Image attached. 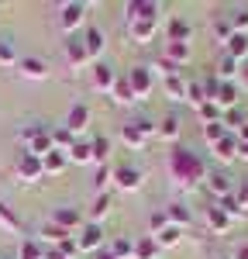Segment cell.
I'll return each mask as SVG.
<instances>
[{"mask_svg":"<svg viewBox=\"0 0 248 259\" xmlns=\"http://www.w3.org/2000/svg\"><path fill=\"white\" fill-rule=\"evenodd\" d=\"M169 177L176 180L179 187H197V183L207 180V162L200 159L193 149L176 145V149L169 152Z\"/></svg>","mask_w":248,"mask_h":259,"instance_id":"1","label":"cell"},{"mask_svg":"<svg viewBox=\"0 0 248 259\" xmlns=\"http://www.w3.org/2000/svg\"><path fill=\"white\" fill-rule=\"evenodd\" d=\"M18 142L24 145V152L45 159V156L52 152V128L41 124V121H31V124H24V128L18 132Z\"/></svg>","mask_w":248,"mask_h":259,"instance_id":"2","label":"cell"},{"mask_svg":"<svg viewBox=\"0 0 248 259\" xmlns=\"http://www.w3.org/2000/svg\"><path fill=\"white\" fill-rule=\"evenodd\" d=\"M86 11H90V7H86L83 0H66V4L59 7V28L73 35L76 28H83V24H86Z\"/></svg>","mask_w":248,"mask_h":259,"instance_id":"3","label":"cell"},{"mask_svg":"<svg viewBox=\"0 0 248 259\" xmlns=\"http://www.w3.org/2000/svg\"><path fill=\"white\" fill-rule=\"evenodd\" d=\"M124 80L131 83V90H135L138 100H145L155 90V73H152V66H131V69L124 73Z\"/></svg>","mask_w":248,"mask_h":259,"instance_id":"4","label":"cell"},{"mask_svg":"<svg viewBox=\"0 0 248 259\" xmlns=\"http://www.w3.org/2000/svg\"><path fill=\"white\" fill-rule=\"evenodd\" d=\"M142 183H145L142 166H131V162L114 166V187H117V190H124V194H135V190H142Z\"/></svg>","mask_w":248,"mask_h":259,"instance_id":"5","label":"cell"},{"mask_svg":"<svg viewBox=\"0 0 248 259\" xmlns=\"http://www.w3.org/2000/svg\"><path fill=\"white\" fill-rule=\"evenodd\" d=\"M14 173H18L21 183H38V180H45L41 159H38V156H31V152H21V156H18V162H14Z\"/></svg>","mask_w":248,"mask_h":259,"instance_id":"6","label":"cell"},{"mask_svg":"<svg viewBox=\"0 0 248 259\" xmlns=\"http://www.w3.org/2000/svg\"><path fill=\"white\" fill-rule=\"evenodd\" d=\"M204 187L210 190V197H214V200H224V197H231V194H238V183H234V177H227L224 169H221V173H207Z\"/></svg>","mask_w":248,"mask_h":259,"instance_id":"7","label":"cell"},{"mask_svg":"<svg viewBox=\"0 0 248 259\" xmlns=\"http://www.w3.org/2000/svg\"><path fill=\"white\" fill-rule=\"evenodd\" d=\"M159 11H162V4H155V0H128L124 4V18L128 21H159Z\"/></svg>","mask_w":248,"mask_h":259,"instance_id":"8","label":"cell"},{"mask_svg":"<svg viewBox=\"0 0 248 259\" xmlns=\"http://www.w3.org/2000/svg\"><path fill=\"white\" fill-rule=\"evenodd\" d=\"M76 242H80V252H93V256H97V252L103 249V228L86 221L80 232H76Z\"/></svg>","mask_w":248,"mask_h":259,"instance_id":"9","label":"cell"},{"mask_svg":"<svg viewBox=\"0 0 248 259\" xmlns=\"http://www.w3.org/2000/svg\"><path fill=\"white\" fill-rule=\"evenodd\" d=\"M52 225H59V228L69 232V235H76L86 221H83V214L76 211V207H55V211H52Z\"/></svg>","mask_w":248,"mask_h":259,"instance_id":"10","label":"cell"},{"mask_svg":"<svg viewBox=\"0 0 248 259\" xmlns=\"http://www.w3.org/2000/svg\"><path fill=\"white\" fill-rule=\"evenodd\" d=\"M121 142L131 149V152H142L145 145H148V135L142 132V124H138V118H131L128 124H121Z\"/></svg>","mask_w":248,"mask_h":259,"instance_id":"11","label":"cell"},{"mask_svg":"<svg viewBox=\"0 0 248 259\" xmlns=\"http://www.w3.org/2000/svg\"><path fill=\"white\" fill-rule=\"evenodd\" d=\"M128 35H131V41H138V45H148V41L159 35V21H128Z\"/></svg>","mask_w":248,"mask_h":259,"instance_id":"12","label":"cell"},{"mask_svg":"<svg viewBox=\"0 0 248 259\" xmlns=\"http://www.w3.org/2000/svg\"><path fill=\"white\" fill-rule=\"evenodd\" d=\"M18 73L24 80H48V62L38 59V56H21Z\"/></svg>","mask_w":248,"mask_h":259,"instance_id":"13","label":"cell"},{"mask_svg":"<svg viewBox=\"0 0 248 259\" xmlns=\"http://www.w3.org/2000/svg\"><path fill=\"white\" fill-rule=\"evenodd\" d=\"M114 83H117L114 66L100 59L97 66H93V90H97V94H110V90H114Z\"/></svg>","mask_w":248,"mask_h":259,"instance_id":"14","label":"cell"},{"mask_svg":"<svg viewBox=\"0 0 248 259\" xmlns=\"http://www.w3.org/2000/svg\"><path fill=\"white\" fill-rule=\"evenodd\" d=\"M86 124H90V107L86 104H73L69 114H66V128L80 139V132H86Z\"/></svg>","mask_w":248,"mask_h":259,"instance_id":"15","label":"cell"},{"mask_svg":"<svg viewBox=\"0 0 248 259\" xmlns=\"http://www.w3.org/2000/svg\"><path fill=\"white\" fill-rule=\"evenodd\" d=\"M165 218H169V225H176V228L183 232V228H190V225H193V211L186 207L183 200H172V204L165 207Z\"/></svg>","mask_w":248,"mask_h":259,"instance_id":"16","label":"cell"},{"mask_svg":"<svg viewBox=\"0 0 248 259\" xmlns=\"http://www.w3.org/2000/svg\"><path fill=\"white\" fill-rule=\"evenodd\" d=\"M204 221H207V228H210V232H217V235H224L227 228H231V218L224 214V207H221V204H210V207L204 211Z\"/></svg>","mask_w":248,"mask_h":259,"instance_id":"17","label":"cell"},{"mask_svg":"<svg viewBox=\"0 0 248 259\" xmlns=\"http://www.w3.org/2000/svg\"><path fill=\"white\" fill-rule=\"evenodd\" d=\"M162 56L169 62H176V66H186V62L193 59V45H190V41H165Z\"/></svg>","mask_w":248,"mask_h":259,"instance_id":"18","label":"cell"},{"mask_svg":"<svg viewBox=\"0 0 248 259\" xmlns=\"http://www.w3.org/2000/svg\"><path fill=\"white\" fill-rule=\"evenodd\" d=\"M83 45H86V56H90V59L100 62L103 49H107V38H103L100 28H86V35H83Z\"/></svg>","mask_w":248,"mask_h":259,"instance_id":"19","label":"cell"},{"mask_svg":"<svg viewBox=\"0 0 248 259\" xmlns=\"http://www.w3.org/2000/svg\"><path fill=\"white\" fill-rule=\"evenodd\" d=\"M66 62H69L73 69H83V66L90 62V56H86V45H83V38H69V41H66Z\"/></svg>","mask_w":248,"mask_h":259,"instance_id":"20","label":"cell"},{"mask_svg":"<svg viewBox=\"0 0 248 259\" xmlns=\"http://www.w3.org/2000/svg\"><path fill=\"white\" fill-rule=\"evenodd\" d=\"M190 35H193V28H190L186 18H169V24H165V41H190Z\"/></svg>","mask_w":248,"mask_h":259,"instance_id":"21","label":"cell"},{"mask_svg":"<svg viewBox=\"0 0 248 259\" xmlns=\"http://www.w3.org/2000/svg\"><path fill=\"white\" fill-rule=\"evenodd\" d=\"M18 62H21V52L14 45V38H0V69H18Z\"/></svg>","mask_w":248,"mask_h":259,"instance_id":"22","label":"cell"},{"mask_svg":"<svg viewBox=\"0 0 248 259\" xmlns=\"http://www.w3.org/2000/svg\"><path fill=\"white\" fill-rule=\"evenodd\" d=\"M186 76L183 73H176V76H165L162 80V90H165V97L169 100H186Z\"/></svg>","mask_w":248,"mask_h":259,"instance_id":"23","label":"cell"},{"mask_svg":"<svg viewBox=\"0 0 248 259\" xmlns=\"http://www.w3.org/2000/svg\"><path fill=\"white\" fill-rule=\"evenodd\" d=\"M214 149V156L221 162H231V159H238V135H224V139L217 142V145H210Z\"/></svg>","mask_w":248,"mask_h":259,"instance_id":"24","label":"cell"},{"mask_svg":"<svg viewBox=\"0 0 248 259\" xmlns=\"http://www.w3.org/2000/svg\"><path fill=\"white\" fill-rule=\"evenodd\" d=\"M210 31H214V41H221V45H227V41L234 38V28H231L227 14H214V21H210Z\"/></svg>","mask_w":248,"mask_h":259,"instance_id":"25","label":"cell"},{"mask_svg":"<svg viewBox=\"0 0 248 259\" xmlns=\"http://www.w3.org/2000/svg\"><path fill=\"white\" fill-rule=\"evenodd\" d=\"M66 166H69V159H66V152H48L45 159H41V169H45V177H59V173H66Z\"/></svg>","mask_w":248,"mask_h":259,"instance_id":"26","label":"cell"},{"mask_svg":"<svg viewBox=\"0 0 248 259\" xmlns=\"http://www.w3.org/2000/svg\"><path fill=\"white\" fill-rule=\"evenodd\" d=\"M179 132H183V128H179V118H176V114H165V118L159 121V132H155V135L162 142H179Z\"/></svg>","mask_w":248,"mask_h":259,"instance_id":"27","label":"cell"},{"mask_svg":"<svg viewBox=\"0 0 248 259\" xmlns=\"http://www.w3.org/2000/svg\"><path fill=\"white\" fill-rule=\"evenodd\" d=\"M110 207H114V197H110V194H97L93 207H90V225H100V221L110 214Z\"/></svg>","mask_w":248,"mask_h":259,"instance_id":"28","label":"cell"},{"mask_svg":"<svg viewBox=\"0 0 248 259\" xmlns=\"http://www.w3.org/2000/svg\"><path fill=\"white\" fill-rule=\"evenodd\" d=\"M38 235H41V245H45V249H55L62 239H69V232H66V228H59V225H52V221H48V225H41Z\"/></svg>","mask_w":248,"mask_h":259,"instance_id":"29","label":"cell"},{"mask_svg":"<svg viewBox=\"0 0 248 259\" xmlns=\"http://www.w3.org/2000/svg\"><path fill=\"white\" fill-rule=\"evenodd\" d=\"M110 97H114V104H121V107H128V104H138V97H135V90H131V83L124 80V76H117V83H114V90H110Z\"/></svg>","mask_w":248,"mask_h":259,"instance_id":"30","label":"cell"},{"mask_svg":"<svg viewBox=\"0 0 248 259\" xmlns=\"http://www.w3.org/2000/svg\"><path fill=\"white\" fill-rule=\"evenodd\" d=\"M73 145H76V135H73V132L66 128V124L52 128V149H55V152H69Z\"/></svg>","mask_w":248,"mask_h":259,"instance_id":"31","label":"cell"},{"mask_svg":"<svg viewBox=\"0 0 248 259\" xmlns=\"http://www.w3.org/2000/svg\"><path fill=\"white\" fill-rule=\"evenodd\" d=\"M66 159L76 162V166H86V162H93V149H90V142L76 139V145H73V149L66 152Z\"/></svg>","mask_w":248,"mask_h":259,"instance_id":"32","label":"cell"},{"mask_svg":"<svg viewBox=\"0 0 248 259\" xmlns=\"http://www.w3.org/2000/svg\"><path fill=\"white\" fill-rule=\"evenodd\" d=\"M224 56H231L234 62L248 59V35H238V31H234V38L224 45Z\"/></svg>","mask_w":248,"mask_h":259,"instance_id":"33","label":"cell"},{"mask_svg":"<svg viewBox=\"0 0 248 259\" xmlns=\"http://www.w3.org/2000/svg\"><path fill=\"white\" fill-rule=\"evenodd\" d=\"M159 242L152 239V235H142V239L135 242V259H159Z\"/></svg>","mask_w":248,"mask_h":259,"instance_id":"34","label":"cell"},{"mask_svg":"<svg viewBox=\"0 0 248 259\" xmlns=\"http://www.w3.org/2000/svg\"><path fill=\"white\" fill-rule=\"evenodd\" d=\"M18 259H45V245H41V239H21Z\"/></svg>","mask_w":248,"mask_h":259,"instance_id":"35","label":"cell"},{"mask_svg":"<svg viewBox=\"0 0 248 259\" xmlns=\"http://www.w3.org/2000/svg\"><path fill=\"white\" fill-rule=\"evenodd\" d=\"M214 204H221V207H224V214L231 221H234V218H245V214H248V207L238 200V194H231V197H224V200H214Z\"/></svg>","mask_w":248,"mask_h":259,"instance_id":"36","label":"cell"},{"mask_svg":"<svg viewBox=\"0 0 248 259\" xmlns=\"http://www.w3.org/2000/svg\"><path fill=\"white\" fill-rule=\"evenodd\" d=\"M186 104H193V107H204V104H207L204 80H190V83H186Z\"/></svg>","mask_w":248,"mask_h":259,"instance_id":"37","label":"cell"},{"mask_svg":"<svg viewBox=\"0 0 248 259\" xmlns=\"http://www.w3.org/2000/svg\"><path fill=\"white\" fill-rule=\"evenodd\" d=\"M227 21H231V28H234L238 35H248V4H238V7L227 14Z\"/></svg>","mask_w":248,"mask_h":259,"instance_id":"38","label":"cell"},{"mask_svg":"<svg viewBox=\"0 0 248 259\" xmlns=\"http://www.w3.org/2000/svg\"><path fill=\"white\" fill-rule=\"evenodd\" d=\"M221 83H234V76H238V62L231 59V56H221V62H217V73H214Z\"/></svg>","mask_w":248,"mask_h":259,"instance_id":"39","label":"cell"},{"mask_svg":"<svg viewBox=\"0 0 248 259\" xmlns=\"http://www.w3.org/2000/svg\"><path fill=\"white\" fill-rule=\"evenodd\" d=\"M152 239L159 242V249H172V245H179L183 232H179L176 225H169V228H162V232H159V235H152Z\"/></svg>","mask_w":248,"mask_h":259,"instance_id":"40","label":"cell"},{"mask_svg":"<svg viewBox=\"0 0 248 259\" xmlns=\"http://www.w3.org/2000/svg\"><path fill=\"white\" fill-rule=\"evenodd\" d=\"M107 249H110V252H114L117 259H135V242H131V239H124V235H117V239L110 242Z\"/></svg>","mask_w":248,"mask_h":259,"instance_id":"41","label":"cell"},{"mask_svg":"<svg viewBox=\"0 0 248 259\" xmlns=\"http://www.w3.org/2000/svg\"><path fill=\"white\" fill-rule=\"evenodd\" d=\"M110 183H114V166H107V162H103L100 169L93 173V187H97V194H107V187H110Z\"/></svg>","mask_w":248,"mask_h":259,"instance_id":"42","label":"cell"},{"mask_svg":"<svg viewBox=\"0 0 248 259\" xmlns=\"http://www.w3.org/2000/svg\"><path fill=\"white\" fill-rule=\"evenodd\" d=\"M0 228H4V232H21V218L4 204V200H0Z\"/></svg>","mask_w":248,"mask_h":259,"instance_id":"43","label":"cell"},{"mask_svg":"<svg viewBox=\"0 0 248 259\" xmlns=\"http://www.w3.org/2000/svg\"><path fill=\"white\" fill-rule=\"evenodd\" d=\"M90 149H93V162H107V156H110V139H103V135H97V139H90Z\"/></svg>","mask_w":248,"mask_h":259,"instance_id":"44","label":"cell"},{"mask_svg":"<svg viewBox=\"0 0 248 259\" xmlns=\"http://www.w3.org/2000/svg\"><path fill=\"white\" fill-rule=\"evenodd\" d=\"M197 114H200V121L204 124H214V121H224V111L214 104V100H207L204 107H197Z\"/></svg>","mask_w":248,"mask_h":259,"instance_id":"45","label":"cell"},{"mask_svg":"<svg viewBox=\"0 0 248 259\" xmlns=\"http://www.w3.org/2000/svg\"><path fill=\"white\" fill-rule=\"evenodd\" d=\"M227 135V128H224V121H214V124H204V139L207 145H217V142Z\"/></svg>","mask_w":248,"mask_h":259,"instance_id":"46","label":"cell"},{"mask_svg":"<svg viewBox=\"0 0 248 259\" xmlns=\"http://www.w3.org/2000/svg\"><path fill=\"white\" fill-rule=\"evenodd\" d=\"M55 249H59V252H62L66 259H76V256H80V242H76V235H69V239H62L59 245H55Z\"/></svg>","mask_w":248,"mask_h":259,"instance_id":"47","label":"cell"},{"mask_svg":"<svg viewBox=\"0 0 248 259\" xmlns=\"http://www.w3.org/2000/svg\"><path fill=\"white\" fill-rule=\"evenodd\" d=\"M162 228H169V218H165V207H162V211H152V218H148V232H152V235H159Z\"/></svg>","mask_w":248,"mask_h":259,"instance_id":"48","label":"cell"},{"mask_svg":"<svg viewBox=\"0 0 248 259\" xmlns=\"http://www.w3.org/2000/svg\"><path fill=\"white\" fill-rule=\"evenodd\" d=\"M152 73H162V80H165V76H176V73H179V66H176V62H169V59L162 56V59L152 66Z\"/></svg>","mask_w":248,"mask_h":259,"instance_id":"49","label":"cell"},{"mask_svg":"<svg viewBox=\"0 0 248 259\" xmlns=\"http://www.w3.org/2000/svg\"><path fill=\"white\" fill-rule=\"evenodd\" d=\"M231 259H248V242H241V245L234 249V256H231Z\"/></svg>","mask_w":248,"mask_h":259,"instance_id":"50","label":"cell"},{"mask_svg":"<svg viewBox=\"0 0 248 259\" xmlns=\"http://www.w3.org/2000/svg\"><path fill=\"white\" fill-rule=\"evenodd\" d=\"M238 200H241V204H245V207H248V180H245V183H241V190H238Z\"/></svg>","mask_w":248,"mask_h":259,"instance_id":"51","label":"cell"},{"mask_svg":"<svg viewBox=\"0 0 248 259\" xmlns=\"http://www.w3.org/2000/svg\"><path fill=\"white\" fill-rule=\"evenodd\" d=\"M238 159H248V142L238 139Z\"/></svg>","mask_w":248,"mask_h":259,"instance_id":"52","label":"cell"},{"mask_svg":"<svg viewBox=\"0 0 248 259\" xmlns=\"http://www.w3.org/2000/svg\"><path fill=\"white\" fill-rule=\"evenodd\" d=\"M93 259H117V256H114V252H110V249L103 245V249H100V252H97V256H93Z\"/></svg>","mask_w":248,"mask_h":259,"instance_id":"53","label":"cell"},{"mask_svg":"<svg viewBox=\"0 0 248 259\" xmlns=\"http://www.w3.org/2000/svg\"><path fill=\"white\" fill-rule=\"evenodd\" d=\"M45 259H66V256H62L59 249H45Z\"/></svg>","mask_w":248,"mask_h":259,"instance_id":"54","label":"cell"},{"mask_svg":"<svg viewBox=\"0 0 248 259\" xmlns=\"http://www.w3.org/2000/svg\"><path fill=\"white\" fill-rule=\"evenodd\" d=\"M241 83H245V87H248V69H245V76H241Z\"/></svg>","mask_w":248,"mask_h":259,"instance_id":"55","label":"cell"},{"mask_svg":"<svg viewBox=\"0 0 248 259\" xmlns=\"http://www.w3.org/2000/svg\"><path fill=\"white\" fill-rule=\"evenodd\" d=\"M4 259H18V256H4Z\"/></svg>","mask_w":248,"mask_h":259,"instance_id":"56","label":"cell"}]
</instances>
